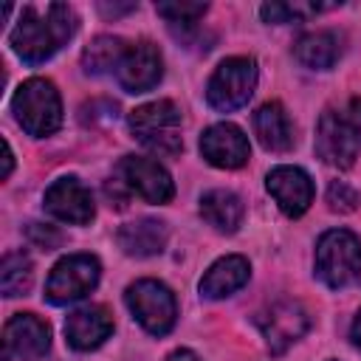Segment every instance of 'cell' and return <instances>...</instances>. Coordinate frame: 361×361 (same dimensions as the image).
<instances>
[{
  "mask_svg": "<svg viewBox=\"0 0 361 361\" xmlns=\"http://www.w3.org/2000/svg\"><path fill=\"white\" fill-rule=\"evenodd\" d=\"M118 245L130 257H152L166 245V226L152 217L124 223L118 228Z\"/></svg>",
  "mask_w": 361,
  "mask_h": 361,
  "instance_id": "19",
  "label": "cell"
},
{
  "mask_svg": "<svg viewBox=\"0 0 361 361\" xmlns=\"http://www.w3.org/2000/svg\"><path fill=\"white\" fill-rule=\"evenodd\" d=\"M124 302L130 307V313L135 316V322L152 333V336H164L172 330L178 307H175V296L172 290L158 282V279H138L127 288Z\"/></svg>",
  "mask_w": 361,
  "mask_h": 361,
  "instance_id": "6",
  "label": "cell"
},
{
  "mask_svg": "<svg viewBox=\"0 0 361 361\" xmlns=\"http://www.w3.org/2000/svg\"><path fill=\"white\" fill-rule=\"evenodd\" d=\"M118 172H121V180L138 192L147 203H166L172 200L175 195V186H172V178L169 172L152 161V158H135V155H127L121 164H118Z\"/></svg>",
  "mask_w": 361,
  "mask_h": 361,
  "instance_id": "11",
  "label": "cell"
},
{
  "mask_svg": "<svg viewBox=\"0 0 361 361\" xmlns=\"http://www.w3.org/2000/svg\"><path fill=\"white\" fill-rule=\"evenodd\" d=\"M293 54L305 68L327 71L341 56V39L336 31H310L296 42Z\"/></svg>",
  "mask_w": 361,
  "mask_h": 361,
  "instance_id": "21",
  "label": "cell"
},
{
  "mask_svg": "<svg viewBox=\"0 0 361 361\" xmlns=\"http://www.w3.org/2000/svg\"><path fill=\"white\" fill-rule=\"evenodd\" d=\"M99 8H102V11H104V14H107V17H110V14H113V17H116V14H127V11H133V8H135V6H133V3H127V6H107V3H102V6H99Z\"/></svg>",
  "mask_w": 361,
  "mask_h": 361,
  "instance_id": "28",
  "label": "cell"
},
{
  "mask_svg": "<svg viewBox=\"0 0 361 361\" xmlns=\"http://www.w3.org/2000/svg\"><path fill=\"white\" fill-rule=\"evenodd\" d=\"M316 152L330 166L338 169L353 166L361 152V127L344 113L336 110L322 113L316 124Z\"/></svg>",
  "mask_w": 361,
  "mask_h": 361,
  "instance_id": "7",
  "label": "cell"
},
{
  "mask_svg": "<svg viewBox=\"0 0 361 361\" xmlns=\"http://www.w3.org/2000/svg\"><path fill=\"white\" fill-rule=\"evenodd\" d=\"M327 203L333 212H353L358 206V192L347 186L344 180H333L327 186Z\"/></svg>",
  "mask_w": 361,
  "mask_h": 361,
  "instance_id": "26",
  "label": "cell"
},
{
  "mask_svg": "<svg viewBox=\"0 0 361 361\" xmlns=\"http://www.w3.org/2000/svg\"><path fill=\"white\" fill-rule=\"evenodd\" d=\"M116 79L127 93H147L158 85L161 79V54L155 45L149 42H135L127 45L118 68H116Z\"/></svg>",
  "mask_w": 361,
  "mask_h": 361,
  "instance_id": "12",
  "label": "cell"
},
{
  "mask_svg": "<svg viewBox=\"0 0 361 361\" xmlns=\"http://www.w3.org/2000/svg\"><path fill=\"white\" fill-rule=\"evenodd\" d=\"M254 85H257V62L251 56L223 59L206 85V102L220 113H231L251 99Z\"/></svg>",
  "mask_w": 361,
  "mask_h": 361,
  "instance_id": "5",
  "label": "cell"
},
{
  "mask_svg": "<svg viewBox=\"0 0 361 361\" xmlns=\"http://www.w3.org/2000/svg\"><path fill=\"white\" fill-rule=\"evenodd\" d=\"M45 209L62 223L85 226L93 220V197L76 178H59L45 189Z\"/></svg>",
  "mask_w": 361,
  "mask_h": 361,
  "instance_id": "14",
  "label": "cell"
},
{
  "mask_svg": "<svg viewBox=\"0 0 361 361\" xmlns=\"http://www.w3.org/2000/svg\"><path fill=\"white\" fill-rule=\"evenodd\" d=\"M99 259L90 254H71L59 259L45 282V299L51 305H68L87 296L99 282Z\"/></svg>",
  "mask_w": 361,
  "mask_h": 361,
  "instance_id": "8",
  "label": "cell"
},
{
  "mask_svg": "<svg viewBox=\"0 0 361 361\" xmlns=\"http://www.w3.org/2000/svg\"><path fill=\"white\" fill-rule=\"evenodd\" d=\"M113 333V316L102 305H87L65 319V338L73 350H96Z\"/></svg>",
  "mask_w": 361,
  "mask_h": 361,
  "instance_id": "16",
  "label": "cell"
},
{
  "mask_svg": "<svg viewBox=\"0 0 361 361\" xmlns=\"http://www.w3.org/2000/svg\"><path fill=\"white\" fill-rule=\"evenodd\" d=\"M248 259L240 257V254H228V257H220L200 279V296L206 299H223V296H231L234 290H240L245 282H248Z\"/></svg>",
  "mask_w": 361,
  "mask_h": 361,
  "instance_id": "17",
  "label": "cell"
},
{
  "mask_svg": "<svg viewBox=\"0 0 361 361\" xmlns=\"http://www.w3.org/2000/svg\"><path fill=\"white\" fill-rule=\"evenodd\" d=\"M3 338H6V353L23 361H37L51 347V327L34 313H17L6 322Z\"/></svg>",
  "mask_w": 361,
  "mask_h": 361,
  "instance_id": "15",
  "label": "cell"
},
{
  "mask_svg": "<svg viewBox=\"0 0 361 361\" xmlns=\"http://www.w3.org/2000/svg\"><path fill=\"white\" fill-rule=\"evenodd\" d=\"M76 31V14L65 3H48V6H23L20 20L11 31V48L14 54L28 62L39 65L51 59Z\"/></svg>",
  "mask_w": 361,
  "mask_h": 361,
  "instance_id": "1",
  "label": "cell"
},
{
  "mask_svg": "<svg viewBox=\"0 0 361 361\" xmlns=\"http://www.w3.org/2000/svg\"><path fill=\"white\" fill-rule=\"evenodd\" d=\"M155 11H158L169 25L195 28L197 20L206 14V3H161V6H155Z\"/></svg>",
  "mask_w": 361,
  "mask_h": 361,
  "instance_id": "25",
  "label": "cell"
},
{
  "mask_svg": "<svg viewBox=\"0 0 361 361\" xmlns=\"http://www.w3.org/2000/svg\"><path fill=\"white\" fill-rule=\"evenodd\" d=\"M316 274L327 288H344L361 276V240L347 228H330L316 245Z\"/></svg>",
  "mask_w": 361,
  "mask_h": 361,
  "instance_id": "4",
  "label": "cell"
},
{
  "mask_svg": "<svg viewBox=\"0 0 361 361\" xmlns=\"http://www.w3.org/2000/svg\"><path fill=\"white\" fill-rule=\"evenodd\" d=\"M166 361H200L192 350H175V353H169V358Z\"/></svg>",
  "mask_w": 361,
  "mask_h": 361,
  "instance_id": "29",
  "label": "cell"
},
{
  "mask_svg": "<svg viewBox=\"0 0 361 361\" xmlns=\"http://www.w3.org/2000/svg\"><path fill=\"white\" fill-rule=\"evenodd\" d=\"M3 149H6V166H3V178H8V175H11V166H14V158H11V147H8V141H3Z\"/></svg>",
  "mask_w": 361,
  "mask_h": 361,
  "instance_id": "30",
  "label": "cell"
},
{
  "mask_svg": "<svg viewBox=\"0 0 361 361\" xmlns=\"http://www.w3.org/2000/svg\"><path fill=\"white\" fill-rule=\"evenodd\" d=\"M11 110H14V118L20 121V127L37 138L56 133L62 124V102H59L54 82H48V79L23 82L11 99Z\"/></svg>",
  "mask_w": 361,
  "mask_h": 361,
  "instance_id": "3",
  "label": "cell"
},
{
  "mask_svg": "<svg viewBox=\"0 0 361 361\" xmlns=\"http://www.w3.org/2000/svg\"><path fill=\"white\" fill-rule=\"evenodd\" d=\"M25 234H28V240H31L37 248H45V251H51V248H56V245L62 243V234H59L54 226H42V223H28Z\"/></svg>",
  "mask_w": 361,
  "mask_h": 361,
  "instance_id": "27",
  "label": "cell"
},
{
  "mask_svg": "<svg viewBox=\"0 0 361 361\" xmlns=\"http://www.w3.org/2000/svg\"><path fill=\"white\" fill-rule=\"evenodd\" d=\"M254 133L271 152H285L293 147V124L279 102H268L254 113Z\"/></svg>",
  "mask_w": 361,
  "mask_h": 361,
  "instance_id": "18",
  "label": "cell"
},
{
  "mask_svg": "<svg viewBox=\"0 0 361 361\" xmlns=\"http://www.w3.org/2000/svg\"><path fill=\"white\" fill-rule=\"evenodd\" d=\"M200 152H203V158H206L212 166L237 169V166H243V164L248 161L251 147H248L245 133H243L237 124L220 121V124H212V127L200 135Z\"/></svg>",
  "mask_w": 361,
  "mask_h": 361,
  "instance_id": "10",
  "label": "cell"
},
{
  "mask_svg": "<svg viewBox=\"0 0 361 361\" xmlns=\"http://www.w3.org/2000/svg\"><path fill=\"white\" fill-rule=\"evenodd\" d=\"M257 324L268 341V347L274 353H282L285 347H290L296 338H302L310 327V319L307 313L302 310L299 302L293 299H279L274 305H268L259 316H257Z\"/></svg>",
  "mask_w": 361,
  "mask_h": 361,
  "instance_id": "9",
  "label": "cell"
},
{
  "mask_svg": "<svg viewBox=\"0 0 361 361\" xmlns=\"http://www.w3.org/2000/svg\"><path fill=\"white\" fill-rule=\"evenodd\" d=\"M243 214H245L243 200L228 189H212L200 197V217L217 231H226V234L237 231L243 223Z\"/></svg>",
  "mask_w": 361,
  "mask_h": 361,
  "instance_id": "20",
  "label": "cell"
},
{
  "mask_svg": "<svg viewBox=\"0 0 361 361\" xmlns=\"http://www.w3.org/2000/svg\"><path fill=\"white\" fill-rule=\"evenodd\" d=\"M353 344L361 350V313H358L355 322H353Z\"/></svg>",
  "mask_w": 361,
  "mask_h": 361,
  "instance_id": "31",
  "label": "cell"
},
{
  "mask_svg": "<svg viewBox=\"0 0 361 361\" xmlns=\"http://www.w3.org/2000/svg\"><path fill=\"white\" fill-rule=\"evenodd\" d=\"M327 8H333V6H327V3H265L259 8V14L265 23H290V20H302V17L327 11Z\"/></svg>",
  "mask_w": 361,
  "mask_h": 361,
  "instance_id": "24",
  "label": "cell"
},
{
  "mask_svg": "<svg viewBox=\"0 0 361 361\" xmlns=\"http://www.w3.org/2000/svg\"><path fill=\"white\" fill-rule=\"evenodd\" d=\"M127 45L118 39V37H96L85 51H82V68L87 73H107V71H116L121 56H124Z\"/></svg>",
  "mask_w": 361,
  "mask_h": 361,
  "instance_id": "23",
  "label": "cell"
},
{
  "mask_svg": "<svg viewBox=\"0 0 361 361\" xmlns=\"http://www.w3.org/2000/svg\"><path fill=\"white\" fill-rule=\"evenodd\" d=\"M31 282H34V265H31V259L23 251H8L3 257V265H0V288H3V296H8V299L25 296L31 290Z\"/></svg>",
  "mask_w": 361,
  "mask_h": 361,
  "instance_id": "22",
  "label": "cell"
},
{
  "mask_svg": "<svg viewBox=\"0 0 361 361\" xmlns=\"http://www.w3.org/2000/svg\"><path fill=\"white\" fill-rule=\"evenodd\" d=\"M265 186H268L271 197L276 200V206L288 217L305 214L307 206L313 203V180L299 166H276V169H271Z\"/></svg>",
  "mask_w": 361,
  "mask_h": 361,
  "instance_id": "13",
  "label": "cell"
},
{
  "mask_svg": "<svg viewBox=\"0 0 361 361\" xmlns=\"http://www.w3.org/2000/svg\"><path fill=\"white\" fill-rule=\"evenodd\" d=\"M127 124H130V133L155 155L172 158V155H178L183 149L180 110L166 99H158V102L135 107L130 113Z\"/></svg>",
  "mask_w": 361,
  "mask_h": 361,
  "instance_id": "2",
  "label": "cell"
}]
</instances>
